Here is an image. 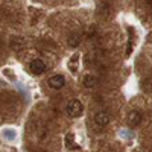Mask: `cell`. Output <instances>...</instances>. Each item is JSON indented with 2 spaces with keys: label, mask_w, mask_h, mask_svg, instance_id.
I'll return each mask as SVG.
<instances>
[{
  "label": "cell",
  "mask_w": 152,
  "mask_h": 152,
  "mask_svg": "<svg viewBox=\"0 0 152 152\" xmlns=\"http://www.w3.org/2000/svg\"><path fill=\"white\" fill-rule=\"evenodd\" d=\"M66 110H67V114H69L70 117H79L81 114H82V111H84V107L81 104V100L72 99V100H69Z\"/></svg>",
  "instance_id": "cell-1"
},
{
  "label": "cell",
  "mask_w": 152,
  "mask_h": 152,
  "mask_svg": "<svg viewBox=\"0 0 152 152\" xmlns=\"http://www.w3.org/2000/svg\"><path fill=\"white\" fill-rule=\"evenodd\" d=\"M82 84H84L85 88H93V87L97 84V79L94 78L93 75H85L84 79H82Z\"/></svg>",
  "instance_id": "cell-6"
},
{
  "label": "cell",
  "mask_w": 152,
  "mask_h": 152,
  "mask_svg": "<svg viewBox=\"0 0 152 152\" xmlns=\"http://www.w3.org/2000/svg\"><path fill=\"white\" fill-rule=\"evenodd\" d=\"M79 43H81V35L76 34V32H73V34L69 37V44H70L72 47H76Z\"/></svg>",
  "instance_id": "cell-7"
},
{
  "label": "cell",
  "mask_w": 152,
  "mask_h": 152,
  "mask_svg": "<svg viewBox=\"0 0 152 152\" xmlns=\"http://www.w3.org/2000/svg\"><path fill=\"white\" fill-rule=\"evenodd\" d=\"M94 122H96V125H99V126H107V125L110 123V116H108L107 113H104V111L96 113Z\"/></svg>",
  "instance_id": "cell-4"
},
{
  "label": "cell",
  "mask_w": 152,
  "mask_h": 152,
  "mask_svg": "<svg viewBox=\"0 0 152 152\" xmlns=\"http://www.w3.org/2000/svg\"><path fill=\"white\" fill-rule=\"evenodd\" d=\"M140 122H142V113L137 111V110L131 111L129 116H128V123L131 126H137V125H140Z\"/></svg>",
  "instance_id": "cell-5"
},
{
  "label": "cell",
  "mask_w": 152,
  "mask_h": 152,
  "mask_svg": "<svg viewBox=\"0 0 152 152\" xmlns=\"http://www.w3.org/2000/svg\"><path fill=\"white\" fill-rule=\"evenodd\" d=\"M29 70H31L34 75H43V73L46 72V64H44V61L40 59V58L32 59L31 64H29Z\"/></svg>",
  "instance_id": "cell-2"
},
{
  "label": "cell",
  "mask_w": 152,
  "mask_h": 152,
  "mask_svg": "<svg viewBox=\"0 0 152 152\" xmlns=\"http://www.w3.org/2000/svg\"><path fill=\"white\" fill-rule=\"evenodd\" d=\"M47 84H49L50 88L59 90V88H62V87L66 85V78H64L62 75H55V76H52V78L47 81Z\"/></svg>",
  "instance_id": "cell-3"
}]
</instances>
